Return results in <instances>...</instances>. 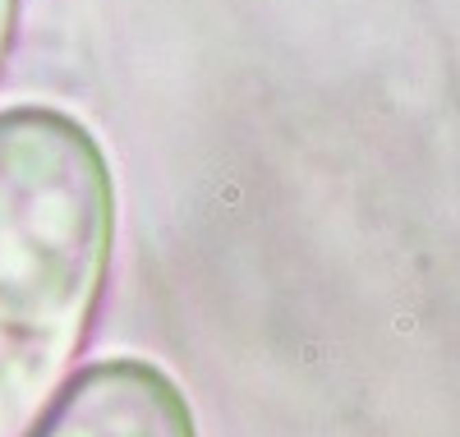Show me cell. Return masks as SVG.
<instances>
[{
	"instance_id": "cell-3",
	"label": "cell",
	"mask_w": 460,
	"mask_h": 437,
	"mask_svg": "<svg viewBox=\"0 0 460 437\" xmlns=\"http://www.w3.org/2000/svg\"><path fill=\"white\" fill-rule=\"evenodd\" d=\"M14 19H19V0H0V69H5V56H10Z\"/></svg>"
},
{
	"instance_id": "cell-1",
	"label": "cell",
	"mask_w": 460,
	"mask_h": 437,
	"mask_svg": "<svg viewBox=\"0 0 460 437\" xmlns=\"http://www.w3.org/2000/svg\"><path fill=\"white\" fill-rule=\"evenodd\" d=\"M115 244L102 143L56 106L0 111V437H28L88 341Z\"/></svg>"
},
{
	"instance_id": "cell-2",
	"label": "cell",
	"mask_w": 460,
	"mask_h": 437,
	"mask_svg": "<svg viewBox=\"0 0 460 437\" xmlns=\"http://www.w3.org/2000/svg\"><path fill=\"white\" fill-rule=\"evenodd\" d=\"M28 437H198V428L157 363L120 355L83 368Z\"/></svg>"
}]
</instances>
